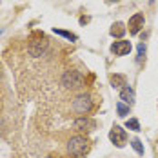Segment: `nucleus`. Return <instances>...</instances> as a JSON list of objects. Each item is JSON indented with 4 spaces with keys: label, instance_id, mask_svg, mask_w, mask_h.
Returning <instances> with one entry per match:
<instances>
[{
    "label": "nucleus",
    "instance_id": "obj_1",
    "mask_svg": "<svg viewBox=\"0 0 158 158\" xmlns=\"http://www.w3.org/2000/svg\"><path fill=\"white\" fill-rule=\"evenodd\" d=\"M85 149H87V140L84 136H80V135L73 136L67 143V151H69L71 156H82L85 153Z\"/></svg>",
    "mask_w": 158,
    "mask_h": 158
},
{
    "label": "nucleus",
    "instance_id": "obj_2",
    "mask_svg": "<svg viewBox=\"0 0 158 158\" xmlns=\"http://www.w3.org/2000/svg\"><path fill=\"white\" fill-rule=\"evenodd\" d=\"M82 84H84V78L78 71L71 69V71H65L62 75V85L67 89H78V87H82Z\"/></svg>",
    "mask_w": 158,
    "mask_h": 158
},
{
    "label": "nucleus",
    "instance_id": "obj_3",
    "mask_svg": "<svg viewBox=\"0 0 158 158\" xmlns=\"http://www.w3.org/2000/svg\"><path fill=\"white\" fill-rule=\"evenodd\" d=\"M93 107V100H91V96L89 95H78L75 100H73V109L77 111L78 114H87L89 111Z\"/></svg>",
    "mask_w": 158,
    "mask_h": 158
},
{
    "label": "nucleus",
    "instance_id": "obj_4",
    "mask_svg": "<svg viewBox=\"0 0 158 158\" xmlns=\"http://www.w3.org/2000/svg\"><path fill=\"white\" fill-rule=\"evenodd\" d=\"M109 138L116 147H124L127 142V133L120 126H113V129H111V133H109Z\"/></svg>",
    "mask_w": 158,
    "mask_h": 158
},
{
    "label": "nucleus",
    "instance_id": "obj_5",
    "mask_svg": "<svg viewBox=\"0 0 158 158\" xmlns=\"http://www.w3.org/2000/svg\"><path fill=\"white\" fill-rule=\"evenodd\" d=\"M46 49H48V40H46V38H42V40H33L31 44L27 46L29 55H31V56H35V58L42 56V55L46 53Z\"/></svg>",
    "mask_w": 158,
    "mask_h": 158
},
{
    "label": "nucleus",
    "instance_id": "obj_6",
    "mask_svg": "<svg viewBox=\"0 0 158 158\" xmlns=\"http://www.w3.org/2000/svg\"><path fill=\"white\" fill-rule=\"evenodd\" d=\"M129 51H131V42H127V40L113 42V46H111V53H113V55H116V56L129 55Z\"/></svg>",
    "mask_w": 158,
    "mask_h": 158
},
{
    "label": "nucleus",
    "instance_id": "obj_7",
    "mask_svg": "<svg viewBox=\"0 0 158 158\" xmlns=\"http://www.w3.org/2000/svg\"><path fill=\"white\" fill-rule=\"evenodd\" d=\"M75 129H78V131H91V129H95L96 127V122L93 118H87V116H82L78 120H75Z\"/></svg>",
    "mask_w": 158,
    "mask_h": 158
},
{
    "label": "nucleus",
    "instance_id": "obj_8",
    "mask_svg": "<svg viewBox=\"0 0 158 158\" xmlns=\"http://www.w3.org/2000/svg\"><path fill=\"white\" fill-rule=\"evenodd\" d=\"M142 27H143V15L142 13H136V15H133L129 18V31H131V35H136Z\"/></svg>",
    "mask_w": 158,
    "mask_h": 158
},
{
    "label": "nucleus",
    "instance_id": "obj_9",
    "mask_svg": "<svg viewBox=\"0 0 158 158\" xmlns=\"http://www.w3.org/2000/svg\"><path fill=\"white\" fill-rule=\"evenodd\" d=\"M120 100H122L124 104H127V106H131V104L135 102V91H133V87L126 85V87L120 91Z\"/></svg>",
    "mask_w": 158,
    "mask_h": 158
},
{
    "label": "nucleus",
    "instance_id": "obj_10",
    "mask_svg": "<svg viewBox=\"0 0 158 158\" xmlns=\"http://www.w3.org/2000/svg\"><path fill=\"white\" fill-rule=\"evenodd\" d=\"M124 33H126V26H124L122 22H114V24L111 26V36L122 38V36H124Z\"/></svg>",
    "mask_w": 158,
    "mask_h": 158
},
{
    "label": "nucleus",
    "instance_id": "obj_11",
    "mask_svg": "<svg viewBox=\"0 0 158 158\" xmlns=\"http://www.w3.org/2000/svg\"><path fill=\"white\" fill-rule=\"evenodd\" d=\"M116 111H118V116H127L129 114V106H124V102H118Z\"/></svg>",
    "mask_w": 158,
    "mask_h": 158
},
{
    "label": "nucleus",
    "instance_id": "obj_12",
    "mask_svg": "<svg viewBox=\"0 0 158 158\" xmlns=\"http://www.w3.org/2000/svg\"><path fill=\"white\" fill-rule=\"evenodd\" d=\"M127 129H133V131H140V124H138V120L136 118H129L126 124Z\"/></svg>",
    "mask_w": 158,
    "mask_h": 158
},
{
    "label": "nucleus",
    "instance_id": "obj_13",
    "mask_svg": "<svg viewBox=\"0 0 158 158\" xmlns=\"http://www.w3.org/2000/svg\"><path fill=\"white\" fill-rule=\"evenodd\" d=\"M131 145H133V149H135L138 155H143V145H142V142H140L138 138H135V140L131 142Z\"/></svg>",
    "mask_w": 158,
    "mask_h": 158
},
{
    "label": "nucleus",
    "instance_id": "obj_14",
    "mask_svg": "<svg viewBox=\"0 0 158 158\" xmlns=\"http://www.w3.org/2000/svg\"><path fill=\"white\" fill-rule=\"evenodd\" d=\"M55 33L56 35H62V36H65L67 40H77V36L73 35V33H67V31H62V29H55Z\"/></svg>",
    "mask_w": 158,
    "mask_h": 158
},
{
    "label": "nucleus",
    "instance_id": "obj_15",
    "mask_svg": "<svg viewBox=\"0 0 158 158\" xmlns=\"http://www.w3.org/2000/svg\"><path fill=\"white\" fill-rule=\"evenodd\" d=\"M111 82H113V87H120V84H124V77L116 75V77H113V78H111Z\"/></svg>",
    "mask_w": 158,
    "mask_h": 158
},
{
    "label": "nucleus",
    "instance_id": "obj_16",
    "mask_svg": "<svg viewBox=\"0 0 158 158\" xmlns=\"http://www.w3.org/2000/svg\"><path fill=\"white\" fill-rule=\"evenodd\" d=\"M143 55H145V44H140V46H138V60H142L143 58Z\"/></svg>",
    "mask_w": 158,
    "mask_h": 158
},
{
    "label": "nucleus",
    "instance_id": "obj_17",
    "mask_svg": "<svg viewBox=\"0 0 158 158\" xmlns=\"http://www.w3.org/2000/svg\"><path fill=\"white\" fill-rule=\"evenodd\" d=\"M107 2H118V0H107Z\"/></svg>",
    "mask_w": 158,
    "mask_h": 158
}]
</instances>
